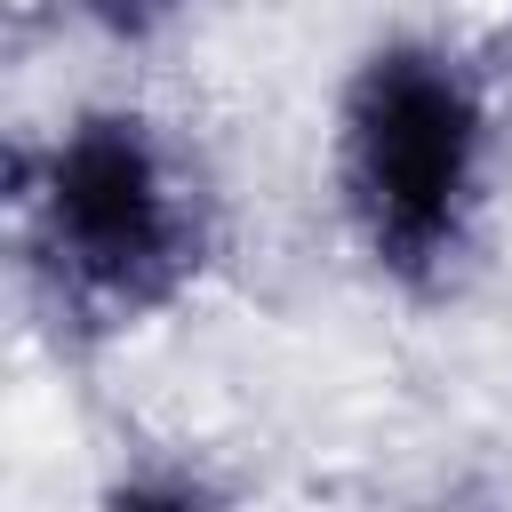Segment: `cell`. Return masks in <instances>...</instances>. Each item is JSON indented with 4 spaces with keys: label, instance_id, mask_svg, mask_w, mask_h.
I'll use <instances>...</instances> for the list:
<instances>
[{
    "label": "cell",
    "instance_id": "6da1fadb",
    "mask_svg": "<svg viewBox=\"0 0 512 512\" xmlns=\"http://www.w3.org/2000/svg\"><path fill=\"white\" fill-rule=\"evenodd\" d=\"M480 96L440 48H376L344 96V200L376 264L432 272L472 208Z\"/></svg>",
    "mask_w": 512,
    "mask_h": 512
},
{
    "label": "cell",
    "instance_id": "7a4b0ae2",
    "mask_svg": "<svg viewBox=\"0 0 512 512\" xmlns=\"http://www.w3.org/2000/svg\"><path fill=\"white\" fill-rule=\"evenodd\" d=\"M40 248L72 296L144 312L184 272V200L144 120H80L40 176Z\"/></svg>",
    "mask_w": 512,
    "mask_h": 512
},
{
    "label": "cell",
    "instance_id": "3957f363",
    "mask_svg": "<svg viewBox=\"0 0 512 512\" xmlns=\"http://www.w3.org/2000/svg\"><path fill=\"white\" fill-rule=\"evenodd\" d=\"M104 16H120V24H144V16H168L176 0H96Z\"/></svg>",
    "mask_w": 512,
    "mask_h": 512
}]
</instances>
